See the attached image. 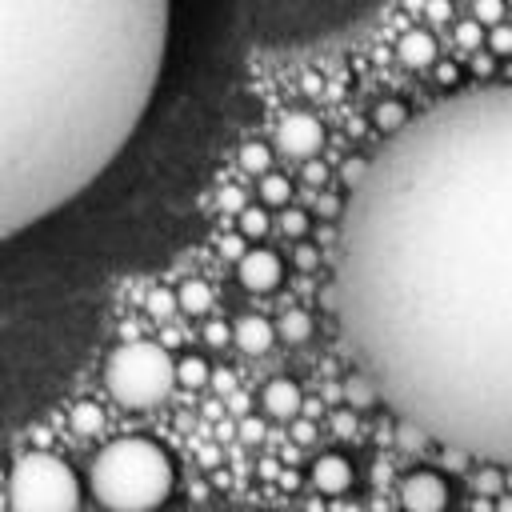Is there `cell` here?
I'll return each mask as SVG.
<instances>
[{
    "label": "cell",
    "mask_w": 512,
    "mask_h": 512,
    "mask_svg": "<svg viewBox=\"0 0 512 512\" xmlns=\"http://www.w3.org/2000/svg\"><path fill=\"white\" fill-rule=\"evenodd\" d=\"M332 312L404 424L512 464V84L464 88L368 156L340 212Z\"/></svg>",
    "instance_id": "cell-1"
},
{
    "label": "cell",
    "mask_w": 512,
    "mask_h": 512,
    "mask_svg": "<svg viewBox=\"0 0 512 512\" xmlns=\"http://www.w3.org/2000/svg\"><path fill=\"white\" fill-rule=\"evenodd\" d=\"M168 0H0V236L76 200L144 120Z\"/></svg>",
    "instance_id": "cell-2"
},
{
    "label": "cell",
    "mask_w": 512,
    "mask_h": 512,
    "mask_svg": "<svg viewBox=\"0 0 512 512\" xmlns=\"http://www.w3.org/2000/svg\"><path fill=\"white\" fill-rule=\"evenodd\" d=\"M172 484V456L144 436H120L88 464V488L104 512H156L172 496Z\"/></svg>",
    "instance_id": "cell-3"
},
{
    "label": "cell",
    "mask_w": 512,
    "mask_h": 512,
    "mask_svg": "<svg viewBox=\"0 0 512 512\" xmlns=\"http://www.w3.org/2000/svg\"><path fill=\"white\" fill-rule=\"evenodd\" d=\"M104 388L120 408H152L176 384V360L156 340H128L104 360Z\"/></svg>",
    "instance_id": "cell-4"
},
{
    "label": "cell",
    "mask_w": 512,
    "mask_h": 512,
    "mask_svg": "<svg viewBox=\"0 0 512 512\" xmlns=\"http://www.w3.org/2000/svg\"><path fill=\"white\" fill-rule=\"evenodd\" d=\"M80 480L56 452H24L8 472V512H76Z\"/></svg>",
    "instance_id": "cell-5"
},
{
    "label": "cell",
    "mask_w": 512,
    "mask_h": 512,
    "mask_svg": "<svg viewBox=\"0 0 512 512\" xmlns=\"http://www.w3.org/2000/svg\"><path fill=\"white\" fill-rule=\"evenodd\" d=\"M276 148L288 160H312L324 148V124L312 112H288L276 124Z\"/></svg>",
    "instance_id": "cell-6"
},
{
    "label": "cell",
    "mask_w": 512,
    "mask_h": 512,
    "mask_svg": "<svg viewBox=\"0 0 512 512\" xmlns=\"http://www.w3.org/2000/svg\"><path fill=\"white\" fill-rule=\"evenodd\" d=\"M236 280L248 292H276L280 280H284V264H280V256L272 248H248L236 260Z\"/></svg>",
    "instance_id": "cell-7"
},
{
    "label": "cell",
    "mask_w": 512,
    "mask_h": 512,
    "mask_svg": "<svg viewBox=\"0 0 512 512\" xmlns=\"http://www.w3.org/2000/svg\"><path fill=\"white\" fill-rule=\"evenodd\" d=\"M400 508L404 512H444L448 508V484L436 472H412L400 484Z\"/></svg>",
    "instance_id": "cell-8"
},
{
    "label": "cell",
    "mask_w": 512,
    "mask_h": 512,
    "mask_svg": "<svg viewBox=\"0 0 512 512\" xmlns=\"http://www.w3.org/2000/svg\"><path fill=\"white\" fill-rule=\"evenodd\" d=\"M276 324L268 320V316H260V312H248V316H240L236 324H232V344L244 352V356H264L272 344H276Z\"/></svg>",
    "instance_id": "cell-9"
},
{
    "label": "cell",
    "mask_w": 512,
    "mask_h": 512,
    "mask_svg": "<svg viewBox=\"0 0 512 512\" xmlns=\"http://www.w3.org/2000/svg\"><path fill=\"white\" fill-rule=\"evenodd\" d=\"M308 476H312L316 492H324V496H344V492L352 488V464H348V456H340V452L316 456Z\"/></svg>",
    "instance_id": "cell-10"
},
{
    "label": "cell",
    "mask_w": 512,
    "mask_h": 512,
    "mask_svg": "<svg viewBox=\"0 0 512 512\" xmlns=\"http://www.w3.org/2000/svg\"><path fill=\"white\" fill-rule=\"evenodd\" d=\"M260 404H264V412H268V416H276V420H296V416H300V408H304V392H300V384H296V380L276 376V380H268V384H264Z\"/></svg>",
    "instance_id": "cell-11"
},
{
    "label": "cell",
    "mask_w": 512,
    "mask_h": 512,
    "mask_svg": "<svg viewBox=\"0 0 512 512\" xmlns=\"http://www.w3.org/2000/svg\"><path fill=\"white\" fill-rule=\"evenodd\" d=\"M144 312H148V320H156V324L172 320V316L180 312V292H176V288H164V284L148 288V296H144Z\"/></svg>",
    "instance_id": "cell-12"
},
{
    "label": "cell",
    "mask_w": 512,
    "mask_h": 512,
    "mask_svg": "<svg viewBox=\"0 0 512 512\" xmlns=\"http://www.w3.org/2000/svg\"><path fill=\"white\" fill-rule=\"evenodd\" d=\"M176 292H180V312H188V316H204L212 308V288L204 280H184V284H176Z\"/></svg>",
    "instance_id": "cell-13"
},
{
    "label": "cell",
    "mask_w": 512,
    "mask_h": 512,
    "mask_svg": "<svg viewBox=\"0 0 512 512\" xmlns=\"http://www.w3.org/2000/svg\"><path fill=\"white\" fill-rule=\"evenodd\" d=\"M208 380H212V368H208L204 356L188 352V356L176 360V384H180V388H204Z\"/></svg>",
    "instance_id": "cell-14"
},
{
    "label": "cell",
    "mask_w": 512,
    "mask_h": 512,
    "mask_svg": "<svg viewBox=\"0 0 512 512\" xmlns=\"http://www.w3.org/2000/svg\"><path fill=\"white\" fill-rule=\"evenodd\" d=\"M432 56H436L432 36H424V32H408V36L400 40V60H404V64L424 68V64H432Z\"/></svg>",
    "instance_id": "cell-15"
},
{
    "label": "cell",
    "mask_w": 512,
    "mask_h": 512,
    "mask_svg": "<svg viewBox=\"0 0 512 512\" xmlns=\"http://www.w3.org/2000/svg\"><path fill=\"white\" fill-rule=\"evenodd\" d=\"M68 424H72V432H76V436H96V432L104 428V412H100V404L80 400V404H72Z\"/></svg>",
    "instance_id": "cell-16"
},
{
    "label": "cell",
    "mask_w": 512,
    "mask_h": 512,
    "mask_svg": "<svg viewBox=\"0 0 512 512\" xmlns=\"http://www.w3.org/2000/svg\"><path fill=\"white\" fill-rule=\"evenodd\" d=\"M260 204L264 208H288V196H292V184H288V176H276V172H268V176H260Z\"/></svg>",
    "instance_id": "cell-17"
},
{
    "label": "cell",
    "mask_w": 512,
    "mask_h": 512,
    "mask_svg": "<svg viewBox=\"0 0 512 512\" xmlns=\"http://www.w3.org/2000/svg\"><path fill=\"white\" fill-rule=\"evenodd\" d=\"M276 332H280L288 344H304V340L312 336V316H308V312H300V308H288V312L280 316Z\"/></svg>",
    "instance_id": "cell-18"
},
{
    "label": "cell",
    "mask_w": 512,
    "mask_h": 512,
    "mask_svg": "<svg viewBox=\"0 0 512 512\" xmlns=\"http://www.w3.org/2000/svg\"><path fill=\"white\" fill-rule=\"evenodd\" d=\"M236 228H240V236H248V240H260V236L272 228V220H268V208H264V204H248V208L236 216Z\"/></svg>",
    "instance_id": "cell-19"
},
{
    "label": "cell",
    "mask_w": 512,
    "mask_h": 512,
    "mask_svg": "<svg viewBox=\"0 0 512 512\" xmlns=\"http://www.w3.org/2000/svg\"><path fill=\"white\" fill-rule=\"evenodd\" d=\"M268 164H272V152L264 144H244L240 148V168L252 172V176H268Z\"/></svg>",
    "instance_id": "cell-20"
},
{
    "label": "cell",
    "mask_w": 512,
    "mask_h": 512,
    "mask_svg": "<svg viewBox=\"0 0 512 512\" xmlns=\"http://www.w3.org/2000/svg\"><path fill=\"white\" fill-rule=\"evenodd\" d=\"M232 340V328L224 324V320H208L204 324V344H212V348H224Z\"/></svg>",
    "instance_id": "cell-21"
},
{
    "label": "cell",
    "mask_w": 512,
    "mask_h": 512,
    "mask_svg": "<svg viewBox=\"0 0 512 512\" xmlns=\"http://www.w3.org/2000/svg\"><path fill=\"white\" fill-rule=\"evenodd\" d=\"M292 264H296L300 272H312V268L320 264V248H316V244H300V248L292 252Z\"/></svg>",
    "instance_id": "cell-22"
},
{
    "label": "cell",
    "mask_w": 512,
    "mask_h": 512,
    "mask_svg": "<svg viewBox=\"0 0 512 512\" xmlns=\"http://www.w3.org/2000/svg\"><path fill=\"white\" fill-rule=\"evenodd\" d=\"M284 232H288V236H296V240H300V236H304V232H308V216H304V212H300V208H284Z\"/></svg>",
    "instance_id": "cell-23"
},
{
    "label": "cell",
    "mask_w": 512,
    "mask_h": 512,
    "mask_svg": "<svg viewBox=\"0 0 512 512\" xmlns=\"http://www.w3.org/2000/svg\"><path fill=\"white\" fill-rule=\"evenodd\" d=\"M220 208H232V212L240 216V212H244L248 204H244V196H240V188H224V192H220Z\"/></svg>",
    "instance_id": "cell-24"
},
{
    "label": "cell",
    "mask_w": 512,
    "mask_h": 512,
    "mask_svg": "<svg viewBox=\"0 0 512 512\" xmlns=\"http://www.w3.org/2000/svg\"><path fill=\"white\" fill-rule=\"evenodd\" d=\"M352 428H356V416H348V412H340V416H336V432L344 436V432H352Z\"/></svg>",
    "instance_id": "cell-25"
},
{
    "label": "cell",
    "mask_w": 512,
    "mask_h": 512,
    "mask_svg": "<svg viewBox=\"0 0 512 512\" xmlns=\"http://www.w3.org/2000/svg\"><path fill=\"white\" fill-rule=\"evenodd\" d=\"M308 180L316 184V180H324V164H316V160H308Z\"/></svg>",
    "instance_id": "cell-26"
},
{
    "label": "cell",
    "mask_w": 512,
    "mask_h": 512,
    "mask_svg": "<svg viewBox=\"0 0 512 512\" xmlns=\"http://www.w3.org/2000/svg\"><path fill=\"white\" fill-rule=\"evenodd\" d=\"M496 512H512V496H500L496 500Z\"/></svg>",
    "instance_id": "cell-27"
}]
</instances>
